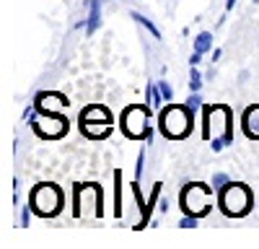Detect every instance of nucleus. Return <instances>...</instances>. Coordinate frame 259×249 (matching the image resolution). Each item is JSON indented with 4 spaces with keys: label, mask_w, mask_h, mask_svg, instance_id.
Returning <instances> with one entry per match:
<instances>
[{
    "label": "nucleus",
    "mask_w": 259,
    "mask_h": 249,
    "mask_svg": "<svg viewBox=\"0 0 259 249\" xmlns=\"http://www.w3.org/2000/svg\"><path fill=\"white\" fill-rule=\"evenodd\" d=\"M83 138L89 140H104L112 135V122H78Z\"/></svg>",
    "instance_id": "10"
},
{
    "label": "nucleus",
    "mask_w": 259,
    "mask_h": 249,
    "mask_svg": "<svg viewBox=\"0 0 259 249\" xmlns=\"http://www.w3.org/2000/svg\"><path fill=\"white\" fill-rule=\"evenodd\" d=\"M251 3H259V0H251Z\"/></svg>",
    "instance_id": "30"
},
{
    "label": "nucleus",
    "mask_w": 259,
    "mask_h": 249,
    "mask_svg": "<svg viewBox=\"0 0 259 249\" xmlns=\"http://www.w3.org/2000/svg\"><path fill=\"white\" fill-rule=\"evenodd\" d=\"M78 122H112V112L106 109L104 104H91V107L80 109Z\"/></svg>",
    "instance_id": "11"
},
{
    "label": "nucleus",
    "mask_w": 259,
    "mask_h": 249,
    "mask_svg": "<svg viewBox=\"0 0 259 249\" xmlns=\"http://www.w3.org/2000/svg\"><path fill=\"white\" fill-rule=\"evenodd\" d=\"M156 83H158V89H161L163 99H166V101H174V89L168 86V80H156Z\"/></svg>",
    "instance_id": "20"
},
{
    "label": "nucleus",
    "mask_w": 259,
    "mask_h": 249,
    "mask_svg": "<svg viewBox=\"0 0 259 249\" xmlns=\"http://www.w3.org/2000/svg\"><path fill=\"white\" fill-rule=\"evenodd\" d=\"M68 96L65 94H57V91H39L36 96H34V107H36V112L39 114H47V112H52L55 107H68Z\"/></svg>",
    "instance_id": "8"
},
{
    "label": "nucleus",
    "mask_w": 259,
    "mask_h": 249,
    "mask_svg": "<svg viewBox=\"0 0 259 249\" xmlns=\"http://www.w3.org/2000/svg\"><path fill=\"white\" fill-rule=\"evenodd\" d=\"M218 208L228 218H244L254 208V195L244 182H228L218 192Z\"/></svg>",
    "instance_id": "2"
},
{
    "label": "nucleus",
    "mask_w": 259,
    "mask_h": 249,
    "mask_svg": "<svg viewBox=\"0 0 259 249\" xmlns=\"http://www.w3.org/2000/svg\"><path fill=\"white\" fill-rule=\"evenodd\" d=\"M197 223H200V218H197V216H184V218L179 221V228H194Z\"/></svg>",
    "instance_id": "23"
},
{
    "label": "nucleus",
    "mask_w": 259,
    "mask_h": 249,
    "mask_svg": "<svg viewBox=\"0 0 259 249\" xmlns=\"http://www.w3.org/2000/svg\"><path fill=\"white\" fill-rule=\"evenodd\" d=\"M233 6H236V0H226V11H233Z\"/></svg>",
    "instance_id": "29"
},
{
    "label": "nucleus",
    "mask_w": 259,
    "mask_h": 249,
    "mask_svg": "<svg viewBox=\"0 0 259 249\" xmlns=\"http://www.w3.org/2000/svg\"><path fill=\"white\" fill-rule=\"evenodd\" d=\"M184 104H187V107H189V109H192L194 114H197V109H202V104H205V101H202L200 91H192V94H189V99H187Z\"/></svg>",
    "instance_id": "18"
},
{
    "label": "nucleus",
    "mask_w": 259,
    "mask_h": 249,
    "mask_svg": "<svg viewBox=\"0 0 259 249\" xmlns=\"http://www.w3.org/2000/svg\"><path fill=\"white\" fill-rule=\"evenodd\" d=\"M241 130L249 140H259V104H251V107L244 109L241 114Z\"/></svg>",
    "instance_id": "9"
},
{
    "label": "nucleus",
    "mask_w": 259,
    "mask_h": 249,
    "mask_svg": "<svg viewBox=\"0 0 259 249\" xmlns=\"http://www.w3.org/2000/svg\"><path fill=\"white\" fill-rule=\"evenodd\" d=\"M143 172H145V148H140V153H138V163H135V179H140V177H143Z\"/></svg>",
    "instance_id": "21"
},
{
    "label": "nucleus",
    "mask_w": 259,
    "mask_h": 249,
    "mask_svg": "<svg viewBox=\"0 0 259 249\" xmlns=\"http://www.w3.org/2000/svg\"><path fill=\"white\" fill-rule=\"evenodd\" d=\"M221 55H223V50H221V47H215V50H212V62H215V60H221Z\"/></svg>",
    "instance_id": "28"
},
{
    "label": "nucleus",
    "mask_w": 259,
    "mask_h": 249,
    "mask_svg": "<svg viewBox=\"0 0 259 249\" xmlns=\"http://www.w3.org/2000/svg\"><path fill=\"white\" fill-rule=\"evenodd\" d=\"M31 213H34V211H31V205H26L24 211H21V221H18V226H24V228H26L29 221H31Z\"/></svg>",
    "instance_id": "24"
},
{
    "label": "nucleus",
    "mask_w": 259,
    "mask_h": 249,
    "mask_svg": "<svg viewBox=\"0 0 259 249\" xmlns=\"http://www.w3.org/2000/svg\"><path fill=\"white\" fill-rule=\"evenodd\" d=\"M29 205H31L34 216L55 218L62 211V205H65V195H62V190L55 182H39L29 192Z\"/></svg>",
    "instance_id": "4"
},
{
    "label": "nucleus",
    "mask_w": 259,
    "mask_h": 249,
    "mask_svg": "<svg viewBox=\"0 0 259 249\" xmlns=\"http://www.w3.org/2000/svg\"><path fill=\"white\" fill-rule=\"evenodd\" d=\"M202 89V78H189V91H200Z\"/></svg>",
    "instance_id": "25"
},
{
    "label": "nucleus",
    "mask_w": 259,
    "mask_h": 249,
    "mask_svg": "<svg viewBox=\"0 0 259 249\" xmlns=\"http://www.w3.org/2000/svg\"><path fill=\"white\" fill-rule=\"evenodd\" d=\"M210 148H212V153L223 151V148H226V138H223V135H215V138L210 140Z\"/></svg>",
    "instance_id": "22"
},
{
    "label": "nucleus",
    "mask_w": 259,
    "mask_h": 249,
    "mask_svg": "<svg viewBox=\"0 0 259 249\" xmlns=\"http://www.w3.org/2000/svg\"><path fill=\"white\" fill-rule=\"evenodd\" d=\"M158 130L166 140H184L194 130V112L187 104H166L158 114Z\"/></svg>",
    "instance_id": "1"
},
{
    "label": "nucleus",
    "mask_w": 259,
    "mask_h": 249,
    "mask_svg": "<svg viewBox=\"0 0 259 249\" xmlns=\"http://www.w3.org/2000/svg\"><path fill=\"white\" fill-rule=\"evenodd\" d=\"M130 190H133V197H135V202H138V208H140V223H138L135 228H138V231H143V228L150 223V211H148V200H145L143 192H140V179L130 182Z\"/></svg>",
    "instance_id": "12"
},
{
    "label": "nucleus",
    "mask_w": 259,
    "mask_h": 249,
    "mask_svg": "<svg viewBox=\"0 0 259 249\" xmlns=\"http://www.w3.org/2000/svg\"><path fill=\"white\" fill-rule=\"evenodd\" d=\"M114 218H122V172L114 169Z\"/></svg>",
    "instance_id": "15"
},
{
    "label": "nucleus",
    "mask_w": 259,
    "mask_h": 249,
    "mask_svg": "<svg viewBox=\"0 0 259 249\" xmlns=\"http://www.w3.org/2000/svg\"><path fill=\"white\" fill-rule=\"evenodd\" d=\"M31 128H34V133H36L41 140H60L65 133H68L70 122H68V117H65V114L47 112V114H39Z\"/></svg>",
    "instance_id": "6"
},
{
    "label": "nucleus",
    "mask_w": 259,
    "mask_h": 249,
    "mask_svg": "<svg viewBox=\"0 0 259 249\" xmlns=\"http://www.w3.org/2000/svg\"><path fill=\"white\" fill-rule=\"evenodd\" d=\"M228 182H231V179H228V174L218 172V174H212V182H210V184H212V190H215V192H221Z\"/></svg>",
    "instance_id": "19"
},
{
    "label": "nucleus",
    "mask_w": 259,
    "mask_h": 249,
    "mask_svg": "<svg viewBox=\"0 0 259 249\" xmlns=\"http://www.w3.org/2000/svg\"><path fill=\"white\" fill-rule=\"evenodd\" d=\"M130 18H135V21H138V24H140V26H145V29H148L150 34H153V39H161V31L156 29V24H153V21H150V18H145L143 13H138V11H133V13H130Z\"/></svg>",
    "instance_id": "17"
},
{
    "label": "nucleus",
    "mask_w": 259,
    "mask_h": 249,
    "mask_svg": "<svg viewBox=\"0 0 259 249\" xmlns=\"http://www.w3.org/2000/svg\"><path fill=\"white\" fill-rule=\"evenodd\" d=\"M212 184H205V182H189L182 187L179 192V208L184 216H197V218H205L210 211H212Z\"/></svg>",
    "instance_id": "5"
},
{
    "label": "nucleus",
    "mask_w": 259,
    "mask_h": 249,
    "mask_svg": "<svg viewBox=\"0 0 259 249\" xmlns=\"http://www.w3.org/2000/svg\"><path fill=\"white\" fill-rule=\"evenodd\" d=\"M158 211H161V213H168V200H161V202H158Z\"/></svg>",
    "instance_id": "27"
},
{
    "label": "nucleus",
    "mask_w": 259,
    "mask_h": 249,
    "mask_svg": "<svg viewBox=\"0 0 259 249\" xmlns=\"http://www.w3.org/2000/svg\"><path fill=\"white\" fill-rule=\"evenodd\" d=\"M89 8V24H85V34H94L101 24V0H85Z\"/></svg>",
    "instance_id": "13"
},
{
    "label": "nucleus",
    "mask_w": 259,
    "mask_h": 249,
    "mask_svg": "<svg viewBox=\"0 0 259 249\" xmlns=\"http://www.w3.org/2000/svg\"><path fill=\"white\" fill-rule=\"evenodd\" d=\"M150 104H130L122 109L119 117V128L124 133V138L130 140H153V128H150Z\"/></svg>",
    "instance_id": "3"
},
{
    "label": "nucleus",
    "mask_w": 259,
    "mask_h": 249,
    "mask_svg": "<svg viewBox=\"0 0 259 249\" xmlns=\"http://www.w3.org/2000/svg\"><path fill=\"white\" fill-rule=\"evenodd\" d=\"M210 130H212V138L223 135L226 145H233V112H231V107H226V104H212Z\"/></svg>",
    "instance_id": "7"
},
{
    "label": "nucleus",
    "mask_w": 259,
    "mask_h": 249,
    "mask_svg": "<svg viewBox=\"0 0 259 249\" xmlns=\"http://www.w3.org/2000/svg\"><path fill=\"white\" fill-rule=\"evenodd\" d=\"M202 62V52H192V57H189V65H200Z\"/></svg>",
    "instance_id": "26"
},
{
    "label": "nucleus",
    "mask_w": 259,
    "mask_h": 249,
    "mask_svg": "<svg viewBox=\"0 0 259 249\" xmlns=\"http://www.w3.org/2000/svg\"><path fill=\"white\" fill-rule=\"evenodd\" d=\"M194 52H212V34L210 31H200L194 36Z\"/></svg>",
    "instance_id": "16"
},
{
    "label": "nucleus",
    "mask_w": 259,
    "mask_h": 249,
    "mask_svg": "<svg viewBox=\"0 0 259 249\" xmlns=\"http://www.w3.org/2000/svg\"><path fill=\"white\" fill-rule=\"evenodd\" d=\"M145 101H148L153 109H161V107H163V101H166V99H163V94H161V89H158V83H156V80L145 86Z\"/></svg>",
    "instance_id": "14"
}]
</instances>
